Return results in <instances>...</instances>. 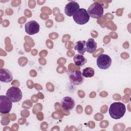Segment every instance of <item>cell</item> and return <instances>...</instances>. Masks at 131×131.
Wrapping results in <instances>:
<instances>
[{"mask_svg":"<svg viewBox=\"0 0 131 131\" xmlns=\"http://www.w3.org/2000/svg\"><path fill=\"white\" fill-rule=\"evenodd\" d=\"M110 116L116 120L122 118L126 112L125 105L120 102H115L112 103L108 110Z\"/></svg>","mask_w":131,"mask_h":131,"instance_id":"obj_1","label":"cell"},{"mask_svg":"<svg viewBox=\"0 0 131 131\" xmlns=\"http://www.w3.org/2000/svg\"><path fill=\"white\" fill-rule=\"evenodd\" d=\"M90 17L87 10L83 8H79L73 15L74 21L80 25L87 23L90 20Z\"/></svg>","mask_w":131,"mask_h":131,"instance_id":"obj_2","label":"cell"},{"mask_svg":"<svg viewBox=\"0 0 131 131\" xmlns=\"http://www.w3.org/2000/svg\"><path fill=\"white\" fill-rule=\"evenodd\" d=\"M87 12L90 17L98 19L103 16L104 10L102 6L100 4L97 2H94L89 7Z\"/></svg>","mask_w":131,"mask_h":131,"instance_id":"obj_3","label":"cell"},{"mask_svg":"<svg viewBox=\"0 0 131 131\" xmlns=\"http://www.w3.org/2000/svg\"><path fill=\"white\" fill-rule=\"evenodd\" d=\"M67 73L71 82L74 85H80L83 82L84 76L80 70H67Z\"/></svg>","mask_w":131,"mask_h":131,"instance_id":"obj_4","label":"cell"},{"mask_svg":"<svg viewBox=\"0 0 131 131\" xmlns=\"http://www.w3.org/2000/svg\"><path fill=\"white\" fill-rule=\"evenodd\" d=\"M6 96L12 102H18L21 100L23 94L18 87L12 86L7 90Z\"/></svg>","mask_w":131,"mask_h":131,"instance_id":"obj_5","label":"cell"},{"mask_svg":"<svg viewBox=\"0 0 131 131\" xmlns=\"http://www.w3.org/2000/svg\"><path fill=\"white\" fill-rule=\"evenodd\" d=\"M112 58L106 54H102L98 56L97 58V65L102 70H106L110 67L112 64Z\"/></svg>","mask_w":131,"mask_h":131,"instance_id":"obj_6","label":"cell"},{"mask_svg":"<svg viewBox=\"0 0 131 131\" xmlns=\"http://www.w3.org/2000/svg\"><path fill=\"white\" fill-rule=\"evenodd\" d=\"M12 106V102L7 96H0V112L2 114L9 113Z\"/></svg>","mask_w":131,"mask_h":131,"instance_id":"obj_7","label":"cell"},{"mask_svg":"<svg viewBox=\"0 0 131 131\" xmlns=\"http://www.w3.org/2000/svg\"><path fill=\"white\" fill-rule=\"evenodd\" d=\"M25 31L29 35H34L39 32L40 26L35 20H30L27 23L25 26Z\"/></svg>","mask_w":131,"mask_h":131,"instance_id":"obj_8","label":"cell"},{"mask_svg":"<svg viewBox=\"0 0 131 131\" xmlns=\"http://www.w3.org/2000/svg\"><path fill=\"white\" fill-rule=\"evenodd\" d=\"M79 7L77 2L76 1H71L66 5L64 13L69 16H72L79 9Z\"/></svg>","mask_w":131,"mask_h":131,"instance_id":"obj_9","label":"cell"},{"mask_svg":"<svg viewBox=\"0 0 131 131\" xmlns=\"http://www.w3.org/2000/svg\"><path fill=\"white\" fill-rule=\"evenodd\" d=\"M75 101L73 98L66 96L61 100L60 105L62 108L65 111H71L75 106Z\"/></svg>","mask_w":131,"mask_h":131,"instance_id":"obj_10","label":"cell"},{"mask_svg":"<svg viewBox=\"0 0 131 131\" xmlns=\"http://www.w3.org/2000/svg\"><path fill=\"white\" fill-rule=\"evenodd\" d=\"M13 79L11 72L7 69H0V80L1 82L9 83Z\"/></svg>","mask_w":131,"mask_h":131,"instance_id":"obj_11","label":"cell"},{"mask_svg":"<svg viewBox=\"0 0 131 131\" xmlns=\"http://www.w3.org/2000/svg\"><path fill=\"white\" fill-rule=\"evenodd\" d=\"M86 51L89 53L94 52L97 47V44L93 38H89L86 42Z\"/></svg>","mask_w":131,"mask_h":131,"instance_id":"obj_12","label":"cell"},{"mask_svg":"<svg viewBox=\"0 0 131 131\" xmlns=\"http://www.w3.org/2000/svg\"><path fill=\"white\" fill-rule=\"evenodd\" d=\"M73 60L75 64L78 67L83 66L87 62V60L84 56L80 54L75 55L73 57Z\"/></svg>","mask_w":131,"mask_h":131,"instance_id":"obj_13","label":"cell"},{"mask_svg":"<svg viewBox=\"0 0 131 131\" xmlns=\"http://www.w3.org/2000/svg\"><path fill=\"white\" fill-rule=\"evenodd\" d=\"M86 41L85 40H79L76 42L74 49L77 50L79 53L84 55L86 51Z\"/></svg>","mask_w":131,"mask_h":131,"instance_id":"obj_14","label":"cell"},{"mask_svg":"<svg viewBox=\"0 0 131 131\" xmlns=\"http://www.w3.org/2000/svg\"><path fill=\"white\" fill-rule=\"evenodd\" d=\"M82 74L84 77L90 78L93 77L94 75L95 71L92 68L87 67L83 70Z\"/></svg>","mask_w":131,"mask_h":131,"instance_id":"obj_15","label":"cell"}]
</instances>
